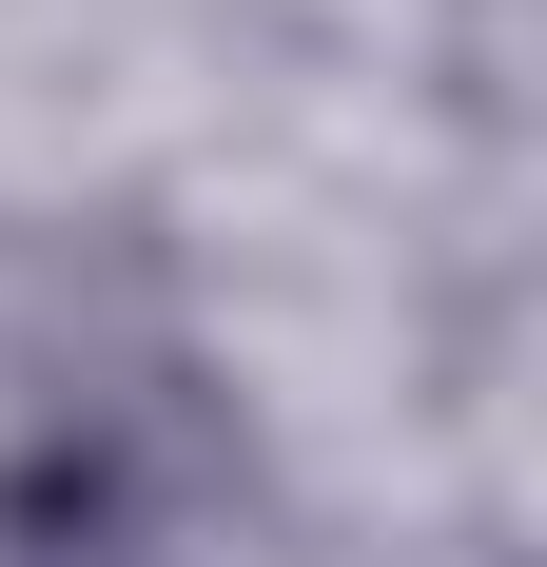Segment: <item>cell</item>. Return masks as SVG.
Returning <instances> with one entry per match:
<instances>
[{
    "instance_id": "1",
    "label": "cell",
    "mask_w": 547,
    "mask_h": 567,
    "mask_svg": "<svg viewBox=\"0 0 547 567\" xmlns=\"http://www.w3.org/2000/svg\"><path fill=\"white\" fill-rule=\"evenodd\" d=\"M235 489V431L196 372H117L0 431V567H196Z\"/></svg>"
}]
</instances>
